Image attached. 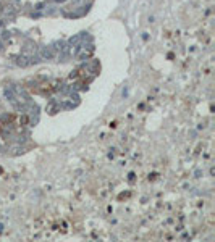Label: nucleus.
<instances>
[{
	"label": "nucleus",
	"mask_w": 215,
	"mask_h": 242,
	"mask_svg": "<svg viewBox=\"0 0 215 242\" xmlns=\"http://www.w3.org/2000/svg\"><path fill=\"white\" fill-rule=\"evenodd\" d=\"M58 108H60L58 105H55L53 102H50V103H49V106H47V111H49L50 115H53V113H57V110H58Z\"/></svg>",
	"instance_id": "nucleus-8"
},
{
	"label": "nucleus",
	"mask_w": 215,
	"mask_h": 242,
	"mask_svg": "<svg viewBox=\"0 0 215 242\" xmlns=\"http://www.w3.org/2000/svg\"><path fill=\"white\" fill-rule=\"evenodd\" d=\"M2 10H4V6H2V3H0V13H2Z\"/></svg>",
	"instance_id": "nucleus-15"
},
{
	"label": "nucleus",
	"mask_w": 215,
	"mask_h": 242,
	"mask_svg": "<svg viewBox=\"0 0 215 242\" xmlns=\"http://www.w3.org/2000/svg\"><path fill=\"white\" fill-rule=\"evenodd\" d=\"M57 13V6H50V10H47L46 15H55Z\"/></svg>",
	"instance_id": "nucleus-9"
},
{
	"label": "nucleus",
	"mask_w": 215,
	"mask_h": 242,
	"mask_svg": "<svg viewBox=\"0 0 215 242\" xmlns=\"http://www.w3.org/2000/svg\"><path fill=\"white\" fill-rule=\"evenodd\" d=\"M2 34H4V35H2L4 39H10V31H4Z\"/></svg>",
	"instance_id": "nucleus-10"
},
{
	"label": "nucleus",
	"mask_w": 215,
	"mask_h": 242,
	"mask_svg": "<svg viewBox=\"0 0 215 242\" xmlns=\"http://www.w3.org/2000/svg\"><path fill=\"white\" fill-rule=\"evenodd\" d=\"M55 2H65V0H55Z\"/></svg>",
	"instance_id": "nucleus-16"
},
{
	"label": "nucleus",
	"mask_w": 215,
	"mask_h": 242,
	"mask_svg": "<svg viewBox=\"0 0 215 242\" xmlns=\"http://www.w3.org/2000/svg\"><path fill=\"white\" fill-rule=\"evenodd\" d=\"M68 92H70V87L68 86H63L62 87V94H68Z\"/></svg>",
	"instance_id": "nucleus-12"
},
{
	"label": "nucleus",
	"mask_w": 215,
	"mask_h": 242,
	"mask_svg": "<svg viewBox=\"0 0 215 242\" xmlns=\"http://www.w3.org/2000/svg\"><path fill=\"white\" fill-rule=\"evenodd\" d=\"M44 5H46V3H37V5H36V10H42Z\"/></svg>",
	"instance_id": "nucleus-13"
},
{
	"label": "nucleus",
	"mask_w": 215,
	"mask_h": 242,
	"mask_svg": "<svg viewBox=\"0 0 215 242\" xmlns=\"http://www.w3.org/2000/svg\"><path fill=\"white\" fill-rule=\"evenodd\" d=\"M15 63H16L18 66L24 68V66H28V65H29V60H28L24 55H18V57H15Z\"/></svg>",
	"instance_id": "nucleus-3"
},
{
	"label": "nucleus",
	"mask_w": 215,
	"mask_h": 242,
	"mask_svg": "<svg viewBox=\"0 0 215 242\" xmlns=\"http://www.w3.org/2000/svg\"><path fill=\"white\" fill-rule=\"evenodd\" d=\"M4 97L8 100V102H11V103H15L16 102V95H15V92H13V89H5L4 90Z\"/></svg>",
	"instance_id": "nucleus-2"
},
{
	"label": "nucleus",
	"mask_w": 215,
	"mask_h": 242,
	"mask_svg": "<svg viewBox=\"0 0 215 242\" xmlns=\"http://www.w3.org/2000/svg\"><path fill=\"white\" fill-rule=\"evenodd\" d=\"M63 47H65V42H63V40H57V42H53V45L50 48H52V50H58L60 52Z\"/></svg>",
	"instance_id": "nucleus-6"
},
{
	"label": "nucleus",
	"mask_w": 215,
	"mask_h": 242,
	"mask_svg": "<svg viewBox=\"0 0 215 242\" xmlns=\"http://www.w3.org/2000/svg\"><path fill=\"white\" fill-rule=\"evenodd\" d=\"M4 48H5V47H4V40H0V52L4 50Z\"/></svg>",
	"instance_id": "nucleus-14"
},
{
	"label": "nucleus",
	"mask_w": 215,
	"mask_h": 242,
	"mask_svg": "<svg viewBox=\"0 0 215 242\" xmlns=\"http://www.w3.org/2000/svg\"><path fill=\"white\" fill-rule=\"evenodd\" d=\"M13 6H15V8H20V6H21V2H20V0H15V2H13Z\"/></svg>",
	"instance_id": "nucleus-11"
},
{
	"label": "nucleus",
	"mask_w": 215,
	"mask_h": 242,
	"mask_svg": "<svg viewBox=\"0 0 215 242\" xmlns=\"http://www.w3.org/2000/svg\"><path fill=\"white\" fill-rule=\"evenodd\" d=\"M28 60H29V65H37V63L42 61V58H41V55L33 53V55H31V58H28Z\"/></svg>",
	"instance_id": "nucleus-5"
},
{
	"label": "nucleus",
	"mask_w": 215,
	"mask_h": 242,
	"mask_svg": "<svg viewBox=\"0 0 215 242\" xmlns=\"http://www.w3.org/2000/svg\"><path fill=\"white\" fill-rule=\"evenodd\" d=\"M39 55H41L42 60H52V58H53V50L50 47H41Z\"/></svg>",
	"instance_id": "nucleus-1"
},
{
	"label": "nucleus",
	"mask_w": 215,
	"mask_h": 242,
	"mask_svg": "<svg viewBox=\"0 0 215 242\" xmlns=\"http://www.w3.org/2000/svg\"><path fill=\"white\" fill-rule=\"evenodd\" d=\"M81 39H83V37H81V34H78V35H73V37H71V39H70V40H68V45H78Z\"/></svg>",
	"instance_id": "nucleus-7"
},
{
	"label": "nucleus",
	"mask_w": 215,
	"mask_h": 242,
	"mask_svg": "<svg viewBox=\"0 0 215 242\" xmlns=\"http://www.w3.org/2000/svg\"><path fill=\"white\" fill-rule=\"evenodd\" d=\"M36 48H37V45H36V42L34 40H31V39H28L26 42H24V52H36Z\"/></svg>",
	"instance_id": "nucleus-4"
}]
</instances>
